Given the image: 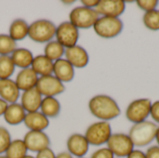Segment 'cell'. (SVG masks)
Instances as JSON below:
<instances>
[{"instance_id": "cell-37", "label": "cell", "mask_w": 159, "mask_h": 158, "mask_svg": "<svg viewBox=\"0 0 159 158\" xmlns=\"http://www.w3.org/2000/svg\"><path fill=\"white\" fill-rule=\"evenodd\" d=\"M127 158H146V155L144 152L141 151V150H133Z\"/></svg>"}, {"instance_id": "cell-42", "label": "cell", "mask_w": 159, "mask_h": 158, "mask_svg": "<svg viewBox=\"0 0 159 158\" xmlns=\"http://www.w3.org/2000/svg\"><path fill=\"white\" fill-rule=\"evenodd\" d=\"M23 158H35V157H34V156H28V155H27L25 157H23Z\"/></svg>"}, {"instance_id": "cell-24", "label": "cell", "mask_w": 159, "mask_h": 158, "mask_svg": "<svg viewBox=\"0 0 159 158\" xmlns=\"http://www.w3.org/2000/svg\"><path fill=\"white\" fill-rule=\"evenodd\" d=\"M40 112L48 118H55L61 113V103L55 97H44Z\"/></svg>"}, {"instance_id": "cell-21", "label": "cell", "mask_w": 159, "mask_h": 158, "mask_svg": "<svg viewBox=\"0 0 159 158\" xmlns=\"http://www.w3.org/2000/svg\"><path fill=\"white\" fill-rule=\"evenodd\" d=\"M53 66L54 61L49 60L44 54L34 56V61L32 62L31 68L35 72V74L40 76H46L53 74Z\"/></svg>"}, {"instance_id": "cell-30", "label": "cell", "mask_w": 159, "mask_h": 158, "mask_svg": "<svg viewBox=\"0 0 159 158\" xmlns=\"http://www.w3.org/2000/svg\"><path fill=\"white\" fill-rule=\"evenodd\" d=\"M10 142L11 136L9 131L4 127H0V156L7 152Z\"/></svg>"}, {"instance_id": "cell-23", "label": "cell", "mask_w": 159, "mask_h": 158, "mask_svg": "<svg viewBox=\"0 0 159 158\" xmlns=\"http://www.w3.org/2000/svg\"><path fill=\"white\" fill-rule=\"evenodd\" d=\"M29 32V24L25 20L22 19H16L14 20L8 30V35L14 41H20L23 40L26 36H28Z\"/></svg>"}, {"instance_id": "cell-39", "label": "cell", "mask_w": 159, "mask_h": 158, "mask_svg": "<svg viewBox=\"0 0 159 158\" xmlns=\"http://www.w3.org/2000/svg\"><path fill=\"white\" fill-rule=\"evenodd\" d=\"M56 158H74V156L66 151V152H61L56 155Z\"/></svg>"}, {"instance_id": "cell-12", "label": "cell", "mask_w": 159, "mask_h": 158, "mask_svg": "<svg viewBox=\"0 0 159 158\" xmlns=\"http://www.w3.org/2000/svg\"><path fill=\"white\" fill-rule=\"evenodd\" d=\"M126 9V2L123 0H100L95 10L102 17L119 18Z\"/></svg>"}, {"instance_id": "cell-18", "label": "cell", "mask_w": 159, "mask_h": 158, "mask_svg": "<svg viewBox=\"0 0 159 158\" xmlns=\"http://www.w3.org/2000/svg\"><path fill=\"white\" fill-rule=\"evenodd\" d=\"M52 74L61 82L68 83L75 78V68L65 59H60L54 61Z\"/></svg>"}, {"instance_id": "cell-20", "label": "cell", "mask_w": 159, "mask_h": 158, "mask_svg": "<svg viewBox=\"0 0 159 158\" xmlns=\"http://www.w3.org/2000/svg\"><path fill=\"white\" fill-rule=\"evenodd\" d=\"M26 111L23 109L20 103L15 102L7 105L4 114L5 121L10 126H17L23 123L26 116Z\"/></svg>"}, {"instance_id": "cell-26", "label": "cell", "mask_w": 159, "mask_h": 158, "mask_svg": "<svg viewBox=\"0 0 159 158\" xmlns=\"http://www.w3.org/2000/svg\"><path fill=\"white\" fill-rule=\"evenodd\" d=\"M28 149L23 142V140L17 139L11 141L5 156L7 158H23L27 156Z\"/></svg>"}, {"instance_id": "cell-22", "label": "cell", "mask_w": 159, "mask_h": 158, "mask_svg": "<svg viewBox=\"0 0 159 158\" xmlns=\"http://www.w3.org/2000/svg\"><path fill=\"white\" fill-rule=\"evenodd\" d=\"M10 58L15 65V67H19L20 69L29 68L32 65L34 56L33 53L27 48H17L10 55Z\"/></svg>"}, {"instance_id": "cell-3", "label": "cell", "mask_w": 159, "mask_h": 158, "mask_svg": "<svg viewBox=\"0 0 159 158\" xmlns=\"http://www.w3.org/2000/svg\"><path fill=\"white\" fill-rule=\"evenodd\" d=\"M57 26L49 20L40 19L29 25L28 36L35 43H48L53 40Z\"/></svg>"}, {"instance_id": "cell-31", "label": "cell", "mask_w": 159, "mask_h": 158, "mask_svg": "<svg viewBox=\"0 0 159 158\" xmlns=\"http://www.w3.org/2000/svg\"><path fill=\"white\" fill-rule=\"evenodd\" d=\"M158 3L159 2L157 0H138V1H136L137 6L141 9H143L144 12H148V11L157 9Z\"/></svg>"}, {"instance_id": "cell-44", "label": "cell", "mask_w": 159, "mask_h": 158, "mask_svg": "<svg viewBox=\"0 0 159 158\" xmlns=\"http://www.w3.org/2000/svg\"><path fill=\"white\" fill-rule=\"evenodd\" d=\"M81 158H85V157H81Z\"/></svg>"}, {"instance_id": "cell-25", "label": "cell", "mask_w": 159, "mask_h": 158, "mask_svg": "<svg viewBox=\"0 0 159 158\" xmlns=\"http://www.w3.org/2000/svg\"><path fill=\"white\" fill-rule=\"evenodd\" d=\"M65 49L66 48L58 41L52 40L46 44L44 48V55L52 61H56L60 59H62V56H64L65 53Z\"/></svg>"}, {"instance_id": "cell-2", "label": "cell", "mask_w": 159, "mask_h": 158, "mask_svg": "<svg viewBox=\"0 0 159 158\" xmlns=\"http://www.w3.org/2000/svg\"><path fill=\"white\" fill-rule=\"evenodd\" d=\"M158 126L155 122L143 121L138 124H134L129 132V136L132 141L134 146L144 147L153 142L156 140V134Z\"/></svg>"}, {"instance_id": "cell-36", "label": "cell", "mask_w": 159, "mask_h": 158, "mask_svg": "<svg viewBox=\"0 0 159 158\" xmlns=\"http://www.w3.org/2000/svg\"><path fill=\"white\" fill-rule=\"evenodd\" d=\"M100 0H82L81 4L83 7H89V8H95L98 4H99Z\"/></svg>"}, {"instance_id": "cell-15", "label": "cell", "mask_w": 159, "mask_h": 158, "mask_svg": "<svg viewBox=\"0 0 159 158\" xmlns=\"http://www.w3.org/2000/svg\"><path fill=\"white\" fill-rule=\"evenodd\" d=\"M43 96L35 88H32L26 91H23L20 96V104L26 113L37 112L40 109Z\"/></svg>"}, {"instance_id": "cell-43", "label": "cell", "mask_w": 159, "mask_h": 158, "mask_svg": "<svg viewBox=\"0 0 159 158\" xmlns=\"http://www.w3.org/2000/svg\"><path fill=\"white\" fill-rule=\"evenodd\" d=\"M0 158H7L5 155H2V156H0Z\"/></svg>"}, {"instance_id": "cell-13", "label": "cell", "mask_w": 159, "mask_h": 158, "mask_svg": "<svg viewBox=\"0 0 159 158\" xmlns=\"http://www.w3.org/2000/svg\"><path fill=\"white\" fill-rule=\"evenodd\" d=\"M67 152L76 158L84 157L89 149V143L88 142L85 135L80 133L72 134L66 142Z\"/></svg>"}, {"instance_id": "cell-28", "label": "cell", "mask_w": 159, "mask_h": 158, "mask_svg": "<svg viewBox=\"0 0 159 158\" xmlns=\"http://www.w3.org/2000/svg\"><path fill=\"white\" fill-rule=\"evenodd\" d=\"M15 72V65L10 56H0V80L10 78Z\"/></svg>"}, {"instance_id": "cell-19", "label": "cell", "mask_w": 159, "mask_h": 158, "mask_svg": "<svg viewBox=\"0 0 159 158\" xmlns=\"http://www.w3.org/2000/svg\"><path fill=\"white\" fill-rule=\"evenodd\" d=\"M24 125L32 131H44L49 125V120L41 112L27 113L23 121Z\"/></svg>"}, {"instance_id": "cell-41", "label": "cell", "mask_w": 159, "mask_h": 158, "mask_svg": "<svg viewBox=\"0 0 159 158\" xmlns=\"http://www.w3.org/2000/svg\"><path fill=\"white\" fill-rule=\"evenodd\" d=\"M156 140H157V142L159 146V126L158 128H157V134H156Z\"/></svg>"}, {"instance_id": "cell-9", "label": "cell", "mask_w": 159, "mask_h": 158, "mask_svg": "<svg viewBox=\"0 0 159 158\" xmlns=\"http://www.w3.org/2000/svg\"><path fill=\"white\" fill-rule=\"evenodd\" d=\"M56 41L62 45L65 48L77 45L79 39V29H77L69 20L62 21L56 28Z\"/></svg>"}, {"instance_id": "cell-1", "label": "cell", "mask_w": 159, "mask_h": 158, "mask_svg": "<svg viewBox=\"0 0 159 158\" xmlns=\"http://www.w3.org/2000/svg\"><path fill=\"white\" fill-rule=\"evenodd\" d=\"M89 109L93 116L101 121H106L118 117L121 110L116 100L105 94L92 97L89 102Z\"/></svg>"}, {"instance_id": "cell-17", "label": "cell", "mask_w": 159, "mask_h": 158, "mask_svg": "<svg viewBox=\"0 0 159 158\" xmlns=\"http://www.w3.org/2000/svg\"><path fill=\"white\" fill-rule=\"evenodd\" d=\"M20 90L18 88L15 80L10 78L0 80V98L7 103H15L19 100Z\"/></svg>"}, {"instance_id": "cell-35", "label": "cell", "mask_w": 159, "mask_h": 158, "mask_svg": "<svg viewBox=\"0 0 159 158\" xmlns=\"http://www.w3.org/2000/svg\"><path fill=\"white\" fill-rule=\"evenodd\" d=\"M145 155H146V158H159V146L158 145L151 146L150 148L147 149Z\"/></svg>"}, {"instance_id": "cell-6", "label": "cell", "mask_w": 159, "mask_h": 158, "mask_svg": "<svg viewBox=\"0 0 159 158\" xmlns=\"http://www.w3.org/2000/svg\"><path fill=\"white\" fill-rule=\"evenodd\" d=\"M124 28V23L120 18L102 17L98 19L93 26L94 32L102 38H114L121 34Z\"/></svg>"}, {"instance_id": "cell-29", "label": "cell", "mask_w": 159, "mask_h": 158, "mask_svg": "<svg viewBox=\"0 0 159 158\" xmlns=\"http://www.w3.org/2000/svg\"><path fill=\"white\" fill-rule=\"evenodd\" d=\"M144 26L151 31L159 30V9L144 12L143 17Z\"/></svg>"}, {"instance_id": "cell-33", "label": "cell", "mask_w": 159, "mask_h": 158, "mask_svg": "<svg viewBox=\"0 0 159 158\" xmlns=\"http://www.w3.org/2000/svg\"><path fill=\"white\" fill-rule=\"evenodd\" d=\"M150 115L152 116V118L156 123L159 124V101L152 102Z\"/></svg>"}, {"instance_id": "cell-14", "label": "cell", "mask_w": 159, "mask_h": 158, "mask_svg": "<svg viewBox=\"0 0 159 158\" xmlns=\"http://www.w3.org/2000/svg\"><path fill=\"white\" fill-rule=\"evenodd\" d=\"M65 60L68 61L74 68H85L89 61L88 51L81 46L76 45L65 49Z\"/></svg>"}, {"instance_id": "cell-38", "label": "cell", "mask_w": 159, "mask_h": 158, "mask_svg": "<svg viewBox=\"0 0 159 158\" xmlns=\"http://www.w3.org/2000/svg\"><path fill=\"white\" fill-rule=\"evenodd\" d=\"M7 105H8V103H7L4 100H2V99L0 98V116H1V115H4V114H5V112H6V109H7Z\"/></svg>"}, {"instance_id": "cell-5", "label": "cell", "mask_w": 159, "mask_h": 158, "mask_svg": "<svg viewBox=\"0 0 159 158\" xmlns=\"http://www.w3.org/2000/svg\"><path fill=\"white\" fill-rule=\"evenodd\" d=\"M112 134V128L109 122L99 121L88 127L85 137L89 145L101 146L108 142Z\"/></svg>"}, {"instance_id": "cell-7", "label": "cell", "mask_w": 159, "mask_h": 158, "mask_svg": "<svg viewBox=\"0 0 159 158\" xmlns=\"http://www.w3.org/2000/svg\"><path fill=\"white\" fill-rule=\"evenodd\" d=\"M152 102L149 99H138L131 102L126 110L127 119L133 123L138 124L146 121L150 115Z\"/></svg>"}, {"instance_id": "cell-40", "label": "cell", "mask_w": 159, "mask_h": 158, "mask_svg": "<svg viewBox=\"0 0 159 158\" xmlns=\"http://www.w3.org/2000/svg\"><path fill=\"white\" fill-rule=\"evenodd\" d=\"M62 3L63 4H65V5H68V6H70V5H73V4H75V0H71V1H62Z\"/></svg>"}, {"instance_id": "cell-11", "label": "cell", "mask_w": 159, "mask_h": 158, "mask_svg": "<svg viewBox=\"0 0 159 158\" xmlns=\"http://www.w3.org/2000/svg\"><path fill=\"white\" fill-rule=\"evenodd\" d=\"M22 140H23L28 151L36 153V154L42 150L49 148V145H50L49 137L44 131L29 130L24 135Z\"/></svg>"}, {"instance_id": "cell-32", "label": "cell", "mask_w": 159, "mask_h": 158, "mask_svg": "<svg viewBox=\"0 0 159 158\" xmlns=\"http://www.w3.org/2000/svg\"><path fill=\"white\" fill-rule=\"evenodd\" d=\"M90 158H115V156L107 147H104L96 150L91 155Z\"/></svg>"}, {"instance_id": "cell-8", "label": "cell", "mask_w": 159, "mask_h": 158, "mask_svg": "<svg viewBox=\"0 0 159 158\" xmlns=\"http://www.w3.org/2000/svg\"><path fill=\"white\" fill-rule=\"evenodd\" d=\"M106 144L113 155L118 158L127 157L135 147L129 136L124 133L112 134Z\"/></svg>"}, {"instance_id": "cell-34", "label": "cell", "mask_w": 159, "mask_h": 158, "mask_svg": "<svg viewBox=\"0 0 159 158\" xmlns=\"http://www.w3.org/2000/svg\"><path fill=\"white\" fill-rule=\"evenodd\" d=\"M35 158H56V155L53 152V150H51L50 148H47L45 150L38 152L36 154Z\"/></svg>"}, {"instance_id": "cell-4", "label": "cell", "mask_w": 159, "mask_h": 158, "mask_svg": "<svg viewBox=\"0 0 159 158\" xmlns=\"http://www.w3.org/2000/svg\"><path fill=\"white\" fill-rule=\"evenodd\" d=\"M100 15L95 8H89L83 6L73 8L69 14V21L77 29H89L94 26Z\"/></svg>"}, {"instance_id": "cell-10", "label": "cell", "mask_w": 159, "mask_h": 158, "mask_svg": "<svg viewBox=\"0 0 159 158\" xmlns=\"http://www.w3.org/2000/svg\"><path fill=\"white\" fill-rule=\"evenodd\" d=\"M35 88L44 97H56L63 93L65 90L64 84L53 74L40 76Z\"/></svg>"}, {"instance_id": "cell-16", "label": "cell", "mask_w": 159, "mask_h": 158, "mask_svg": "<svg viewBox=\"0 0 159 158\" xmlns=\"http://www.w3.org/2000/svg\"><path fill=\"white\" fill-rule=\"evenodd\" d=\"M39 76L35 74V72L31 68L20 69V71L17 74L15 78V83L20 91H26L32 89L36 87Z\"/></svg>"}, {"instance_id": "cell-27", "label": "cell", "mask_w": 159, "mask_h": 158, "mask_svg": "<svg viewBox=\"0 0 159 158\" xmlns=\"http://www.w3.org/2000/svg\"><path fill=\"white\" fill-rule=\"evenodd\" d=\"M17 48L16 41L8 34H0V56H10Z\"/></svg>"}]
</instances>
